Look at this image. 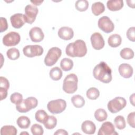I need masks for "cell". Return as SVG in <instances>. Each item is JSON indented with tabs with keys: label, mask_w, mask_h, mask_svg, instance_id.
I'll return each instance as SVG.
<instances>
[{
	"label": "cell",
	"mask_w": 135,
	"mask_h": 135,
	"mask_svg": "<svg viewBox=\"0 0 135 135\" xmlns=\"http://www.w3.org/2000/svg\"><path fill=\"white\" fill-rule=\"evenodd\" d=\"M127 38L132 42L135 41V27H130L127 32Z\"/></svg>",
	"instance_id": "cell-37"
},
{
	"label": "cell",
	"mask_w": 135,
	"mask_h": 135,
	"mask_svg": "<svg viewBox=\"0 0 135 135\" xmlns=\"http://www.w3.org/2000/svg\"><path fill=\"white\" fill-rule=\"evenodd\" d=\"M10 100L12 103L16 105L23 100V96L18 92H14L11 94L10 97Z\"/></svg>",
	"instance_id": "cell-36"
},
{
	"label": "cell",
	"mask_w": 135,
	"mask_h": 135,
	"mask_svg": "<svg viewBox=\"0 0 135 135\" xmlns=\"http://www.w3.org/2000/svg\"><path fill=\"white\" fill-rule=\"evenodd\" d=\"M23 52L25 56L33 57L41 56L43 53V49L39 45H28L23 48Z\"/></svg>",
	"instance_id": "cell-8"
},
{
	"label": "cell",
	"mask_w": 135,
	"mask_h": 135,
	"mask_svg": "<svg viewBox=\"0 0 135 135\" xmlns=\"http://www.w3.org/2000/svg\"><path fill=\"white\" fill-rule=\"evenodd\" d=\"M50 77L54 81H58L60 80L62 76L63 72L61 69L58 66L52 68L49 73Z\"/></svg>",
	"instance_id": "cell-22"
},
{
	"label": "cell",
	"mask_w": 135,
	"mask_h": 135,
	"mask_svg": "<svg viewBox=\"0 0 135 135\" xmlns=\"http://www.w3.org/2000/svg\"><path fill=\"white\" fill-rule=\"evenodd\" d=\"M16 123L20 128L27 129L31 124V121L26 116H21L17 119Z\"/></svg>",
	"instance_id": "cell-25"
},
{
	"label": "cell",
	"mask_w": 135,
	"mask_h": 135,
	"mask_svg": "<svg viewBox=\"0 0 135 135\" xmlns=\"http://www.w3.org/2000/svg\"><path fill=\"white\" fill-rule=\"evenodd\" d=\"M75 7L79 11H85L88 8L89 2L86 0H78L75 2Z\"/></svg>",
	"instance_id": "cell-34"
},
{
	"label": "cell",
	"mask_w": 135,
	"mask_h": 135,
	"mask_svg": "<svg viewBox=\"0 0 135 135\" xmlns=\"http://www.w3.org/2000/svg\"><path fill=\"white\" fill-rule=\"evenodd\" d=\"M29 35L31 41L33 42H40L44 37L42 29L38 27H32L29 32Z\"/></svg>",
	"instance_id": "cell-15"
},
{
	"label": "cell",
	"mask_w": 135,
	"mask_h": 135,
	"mask_svg": "<svg viewBox=\"0 0 135 135\" xmlns=\"http://www.w3.org/2000/svg\"><path fill=\"white\" fill-rule=\"evenodd\" d=\"M21 40L20 34L15 32H10L7 33L3 38V43L6 46H15Z\"/></svg>",
	"instance_id": "cell-9"
},
{
	"label": "cell",
	"mask_w": 135,
	"mask_h": 135,
	"mask_svg": "<svg viewBox=\"0 0 135 135\" xmlns=\"http://www.w3.org/2000/svg\"><path fill=\"white\" fill-rule=\"evenodd\" d=\"M122 42V38L120 35L114 34L110 35L108 40L109 45L111 47H117L120 46Z\"/></svg>",
	"instance_id": "cell-20"
},
{
	"label": "cell",
	"mask_w": 135,
	"mask_h": 135,
	"mask_svg": "<svg viewBox=\"0 0 135 135\" xmlns=\"http://www.w3.org/2000/svg\"><path fill=\"white\" fill-rule=\"evenodd\" d=\"M119 72L121 76L124 78H130L133 74V68L129 64L122 63L119 66Z\"/></svg>",
	"instance_id": "cell-17"
},
{
	"label": "cell",
	"mask_w": 135,
	"mask_h": 135,
	"mask_svg": "<svg viewBox=\"0 0 135 135\" xmlns=\"http://www.w3.org/2000/svg\"><path fill=\"white\" fill-rule=\"evenodd\" d=\"M43 1H31V2L32 3H33L34 5H36V6H37V5H40L41 4V3H43Z\"/></svg>",
	"instance_id": "cell-43"
},
{
	"label": "cell",
	"mask_w": 135,
	"mask_h": 135,
	"mask_svg": "<svg viewBox=\"0 0 135 135\" xmlns=\"http://www.w3.org/2000/svg\"><path fill=\"white\" fill-rule=\"evenodd\" d=\"M90 40L92 46L95 50H100L104 46V40L100 33L95 32L93 33L91 36Z\"/></svg>",
	"instance_id": "cell-12"
},
{
	"label": "cell",
	"mask_w": 135,
	"mask_h": 135,
	"mask_svg": "<svg viewBox=\"0 0 135 135\" xmlns=\"http://www.w3.org/2000/svg\"><path fill=\"white\" fill-rule=\"evenodd\" d=\"M66 107V101L62 99L52 100L47 104L48 110L52 114H59L62 113Z\"/></svg>",
	"instance_id": "cell-7"
},
{
	"label": "cell",
	"mask_w": 135,
	"mask_h": 135,
	"mask_svg": "<svg viewBox=\"0 0 135 135\" xmlns=\"http://www.w3.org/2000/svg\"><path fill=\"white\" fill-rule=\"evenodd\" d=\"M134 94H132L130 97V103L132 104L133 106H134Z\"/></svg>",
	"instance_id": "cell-44"
},
{
	"label": "cell",
	"mask_w": 135,
	"mask_h": 135,
	"mask_svg": "<svg viewBox=\"0 0 135 135\" xmlns=\"http://www.w3.org/2000/svg\"><path fill=\"white\" fill-rule=\"evenodd\" d=\"M98 25L99 28L106 33L112 32L114 28L113 23L107 16H103L100 17L98 20Z\"/></svg>",
	"instance_id": "cell-10"
},
{
	"label": "cell",
	"mask_w": 135,
	"mask_h": 135,
	"mask_svg": "<svg viewBox=\"0 0 135 135\" xmlns=\"http://www.w3.org/2000/svg\"><path fill=\"white\" fill-rule=\"evenodd\" d=\"M8 28V24L7 20L5 18L1 17V28H0V32H3L5 31H6Z\"/></svg>",
	"instance_id": "cell-40"
},
{
	"label": "cell",
	"mask_w": 135,
	"mask_h": 135,
	"mask_svg": "<svg viewBox=\"0 0 135 135\" xmlns=\"http://www.w3.org/2000/svg\"><path fill=\"white\" fill-rule=\"evenodd\" d=\"M126 105L127 101L124 98L117 97L109 101L107 107L110 112L115 113L121 111L126 106Z\"/></svg>",
	"instance_id": "cell-6"
},
{
	"label": "cell",
	"mask_w": 135,
	"mask_h": 135,
	"mask_svg": "<svg viewBox=\"0 0 135 135\" xmlns=\"http://www.w3.org/2000/svg\"><path fill=\"white\" fill-rule=\"evenodd\" d=\"M78 79L76 74L71 73L66 75L63 83V91L68 94L74 93L78 89Z\"/></svg>",
	"instance_id": "cell-3"
},
{
	"label": "cell",
	"mask_w": 135,
	"mask_h": 135,
	"mask_svg": "<svg viewBox=\"0 0 135 135\" xmlns=\"http://www.w3.org/2000/svg\"><path fill=\"white\" fill-rule=\"evenodd\" d=\"M54 134L55 135H68V132L64 130V129H59L57 130H56V131L55 132H54Z\"/></svg>",
	"instance_id": "cell-42"
},
{
	"label": "cell",
	"mask_w": 135,
	"mask_h": 135,
	"mask_svg": "<svg viewBox=\"0 0 135 135\" xmlns=\"http://www.w3.org/2000/svg\"><path fill=\"white\" fill-rule=\"evenodd\" d=\"M31 131L33 135H42L44 132L42 127L37 123L34 124L32 126L31 128Z\"/></svg>",
	"instance_id": "cell-35"
},
{
	"label": "cell",
	"mask_w": 135,
	"mask_h": 135,
	"mask_svg": "<svg viewBox=\"0 0 135 135\" xmlns=\"http://www.w3.org/2000/svg\"><path fill=\"white\" fill-rule=\"evenodd\" d=\"M100 95V92L98 89L94 87L89 88L86 91L88 98L91 100H96Z\"/></svg>",
	"instance_id": "cell-33"
},
{
	"label": "cell",
	"mask_w": 135,
	"mask_h": 135,
	"mask_svg": "<svg viewBox=\"0 0 135 135\" xmlns=\"http://www.w3.org/2000/svg\"><path fill=\"white\" fill-rule=\"evenodd\" d=\"M57 124V119L53 115H48L45 122L43 123L44 127L47 129H52L54 128Z\"/></svg>",
	"instance_id": "cell-27"
},
{
	"label": "cell",
	"mask_w": 135,
	"mask_h": 135,
	"mask_svg": "<svg viewBox=\"0 0 135 135\" xmlns=\"http://www.w3.org/2000/svg\"><path fill=\"white\" fill-rule=\"evenodd\" d=\"M114 122L116 128L119 130L124 129L126 126L125 119L122 115L117 116L114 119Z\"/></svg>",
	"instance_id": "cell-32"
},
{
	"label": "cell",
	"mask_w": 135,
	"mask_h": 135,
	"mask_svg": "<svg viewBox=\"0 0 135 135\" xmlns=\"http://www.w3.org/2000/svg\"><path fill=\"white\" fill-rule=\"evenodd\" d=\"M91 10L94 15L98 16L105 11V7L102 3L100 2H97L94 3L92 5Z\"/></svg>",
	"instance_id": "cell-21"
},
{
	"label": "cell",
	"mask_w": 135,
	"mask_h": 135,
	"mask_svg": "<svg viewBox=\"0 0 135 135\" xmlns=\"http://www.w3.org/2000/svg\"><path fill=\"white\" fill-rule=\"evenodd\" d=\"M107 6L110 11H119L123 7V2L122 0H109L107 3Z\"/></svg>",
	"instance_id": "cell-19"
},
{
	"label": "cell",
	"mask_w": 135,
	"mask_h": 135,
	"mask_svg": "<svg viewBox=\"0 0 135 135\" xmlns=\"http://www.w3.org/2000/svg\"><path fill=\"white\" fill-rule=\"evenodd\" d=\"M120 55L123 59L130 60L134 57V52L130 48L126 47L121 50L120 52Z\"/></svg>",
	"instance_id": "cell-29"
},
{
	"label": "cell",
	"mask_w": 135,
	"mask_h": 135,
	"mask_svg": "<svg viewBox=\"0 0 135 135\" xmlns=\"http://www.w3.org/2000/svg\"><path fill=\"white\" fill-rule=\"evenodd\" d=\"M38 104L37 100L34 97H28L16 105V110L21 113H25L35 108Z\"/></svg>",
	"instance_id": "cell-4"
},
{
	"label": "cell",
	"mask_w": 135,
	"mask_h": 135,
	"mask_svg": "<svg viewBox=\"0 0 135 135\" xmlns=\"http://www.w3.org/2000/svg\"><path fill=\"white\" fill-rule=\"evenodd\" d=\"M28 134V133L27 132H21V133H20L21 135V134Z\"/></svg>",
	"instance_id": "cell-45"
},
{
	"label": "cell",
	"mask_w": 135,
	"mask_h": 135,
	"mask_svg": "<svg viewBox=\"0 0 135 135\" xmlns=\"http://www.w3.org/2000/svg\"><path fill=\"white\" fill-rule=\"evenodd\" d=\"M94 78L104 83H108L112 80V71L111 68L104 62L97 64L93 70Z\"/></svg>",
	"instance_id": "cell-1"
},
{
	"label": "cell",
	"mask_w": 135,
	"mask_h": 135,
	"mask_svg": "<svg viewBox=\"0 0 135 135\" xmlns=\"http://www.w3.org/2000/svg\"><path fill=\"white\" fill-rule=\"evenodd\" d=\"M7 90L6 89L0 87V95H1V100L6 99L7 95Z\"/></svg>",
	"instance_id": "cell-41"
},
{
	"label": "cell",
	"mask_w": 135,
	"mask_h": 135,
	"mask_svg": "<svg viewBox=\"0 0 135 135\" xmlns=\"http://www.w3.org/2000/svg\"><path fill=\"white\" fill-rule=\"evenodd\" d=\"M65 52L66 55L70 57H83L87 53L86 44L82 40H77L67 45Z\"/></svg>",
	"instance_id": "cell-2"
},
{
	"label": "cell",
	"mask_w": 135,
	"mask_h": 135,
	"mask_svg": "<svg viewBox=\"0 0 135 135\" xmlns=\"http://www.w3.org/2000/svg\"><path fill=\"white\" fill-rule=\"evenodd\" d=\"M0 81H1V88H3L4 89H6L7 90H8L9 88V83L8 80L3 76L0 77Z\"/></svg>",
	"instance_id": "cell-39"
},
{
	"label": "cell",
	"mask_w": 135,
	"mask_h": 135,
	"mask_svg": "<svg viewBox=\"0 0 135 135\" xmlns=\"http://www.w3.org/2000/svg\"><path fill=\"white\" fill-rule=\"evenodd\" d=\"M6 55L7 57L11 60H16L18 59L20 57V53L19 50L15 48H11L7 50L6 52Z\"/></svg>",
	"instance_id": "cell-31"
},
{
	"label": "cell",
	"mask_w": 135,
	"mask_h": 135,
	"mask_svg": "<svg viewBox=\"0 0 135 135\" xmlns=\"http://www.w3.org/2000/svg\"><path fill=\"white\" fill-rule=\"evenodd\" d=\"M62 51L57 47H53L49 49L44 59V63L46 66H51L55 64L61 57Z\"/></svg>",
	"instance_id": "cell-5"
},
{
	"label": "cell",
	"mask_w": 135,
	"mask_h": 135,
	"mask_svg": "<svg viewBox=\"0 0 135 135\" xmlns=\"http://www.w3.org/2000/svg\"><path fill=\"white\" fill-rule=\"evenodd\" d=\"M58 36L62 40H70L73 38L74 32L72 28L68 26H63L59 30Z\"/></svg>",
	"instance_id": "cell-16"
},
{
	"label": "cell",
	"mask_w": 135,
	"mask_h": 135,
	"mask_svg": "<svg viewBox=\"0 0 135 135\" xmlns=\"http://www.w3.org/2000/svg\"><path fill=\"white\" fill-rule=\"evenodd\" d=\"M17 133L16 128L11 125L3 126L1 129V135H16Z\"/></svg>",
	"instance_id": "cell-23"
},
{
	"label": "cell",
	"mask_w": 135,
	"mask_h": 135,
	"mask_svg": "<svg viewBox=\"0 0 135 135\" xmlns=\"http://www.w3.org/2000/svg\"><path fill=\"white\" fill-rule=\"evenodd\" d=\"M73 66V62L69 58L63 59L60 62V66L64 71H69L71 70Z\"/></svg>",
	"instance_id": "cell-26"
},
{
	"label": "cell",
	"mask_w": 135,
	"mask_h": 135,
	"mask_svg": "<svg viewBox=\"0 0 135 135\" xmlns=\"http://www.w3.org/2000/svg\"><path fill=\"white\" fill-rule=\"evenodd\" d=\"M134 118H135V112H132L130 113L127 117V122L129 124V126L133 128H135Z\"/></svg>",
	"instance_id": "cell-38"
},
{
	"label": "cell",
	"mask_w": 135,
	"mask_h": 135,
	"mask_svg": "<svg viewBox=\"0 0 135 135\" xmlns=\"http://www.w3.org/2000/svg\"><path fill=\"white\" fill-rule=\"evenodd\" d=\"M94 117L95 119L99 121L102 122L105 121L108 117V114L106 111L103 109H98L94 112Z\"/></svg>",
	"instance_id": "cell-28"
},
{
	"label": "cell",
	"mask_w": 135,
	"mask_h": 135,
	"mask_svg": "<svg viewBox=\"0 0 135 135\" xmlns=\"http://www.w3.org/2000/svg\"><path fill=\"white\" fill-rule=\"evenodd\" d=\"M38 8L37 7L32 5H27L25 7L24 17L26 23L32 24L35 20L36 17L38 14Z\"/></svg>",
	"instance_id": "cell-11"
},
{
	"label": "cell",
	"mask_w": 135,
	"mask_h": 135,
	"mask_svg": "<svg viewBox=\"0 0 135 135\" xmlns=\"http://www.w3.org/2000/svg\"><path fill=\"white\" fill-rule=\"evenodd\" d=\"M10 21L12 26L15 28H21L26 22L24 14L22 13H16L12 15Z\"/></svg>",
	"instance_id": "cell-14"
},
{
	"label": "cell",
	"mask_w": 135,
	"mask_h": 135,
	"mask_svg": "<svg viewBox=\"0 0 135 135\" xmlns=\"http://www.w3.org/2000/svg\"><path fill=\"white\" fill-rule=\"evenodd\" d=\"M98 135H114L118 134L115 130L114 125L109 121H107L102 123L99 130Z\"/></svg>",
	"instance_id": "cell-13"
},
{
	"label": "cell",
	"mask_w": 135,
	"mask_h": 135,
	"mask_svg": "<svg viewBox=\"0 0 135 135\" xmlns=\"http://www.w3.org/2000/svg\"><path fill=\"white\" fill-rule=\"evenodd\" d=\"M48 117L47 113L43 110H37L35 114L36 120L41 123H44Z\"/></svg>",
	"instance_id": "cell-30"
},
{
	"label": "cell",
	"mask_w": 135,
	"mask_h": 135,
	"mask_svg": "<svg viewBox=\"0 0 135 135\" xmlns=\"http://www.w3.org/2000/svg\"><path fill=\"white\" fill-rule=\"evenodd\" d=\"M73 105L78 108L83 107L85 104V100L83 97L80 95H74L71 99Z\"/></svg>",
	"instance_id": "cell-24"
},
{
	"label": "cell",
	"mask_w": 135,
	"mask_h": 135,
	"mask_svg": "<svg viewBox=\"0 0 135 135\" xmlns=\"http://www.w3.org/2000/svg\"><path fill=\"white\" fill-rule=\"evenodd\" d=\"M82 131L88 134H93L95 133L96 127L95 124L90 120L84 121L81 125Z\"/></svg>",
	"instance_id": "cell-18"
}]
</instances>
